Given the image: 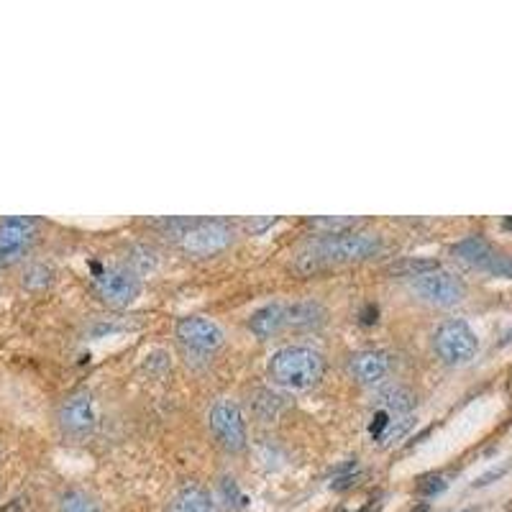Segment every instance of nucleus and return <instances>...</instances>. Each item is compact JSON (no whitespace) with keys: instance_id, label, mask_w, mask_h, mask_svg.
<instances>
[{"instance_id":"9","label":"nucleus","mask_w":512,"mask_h":512,"mask_svg":"<svg viewBox=\"0 0 512 512\" xmlns=\"http://www.w3.org/2000/svg\"><path fill=\"white\" fill-rule=\"evenodd\" d=\"M175 336L187 351L200 356H213L226 344L223 328L205 315H182L175 323Z\"/></svg>"},{"instance_id":"14","label":"nucleus","mask_w":512,"mask_h":512,"mask_svg":"<svg viewBox=\"0 0 512 512\" xmlns=\"http://www.w3.org/2000/svg\"><path fill=\"white\" fill-rule=\"evenodd\" d=\"M287 328V305L282 303H269L262 305L259 310L249 315V331L254 333L259 341L277 336L280 331Z\"/></svg>"},{"instance_id":"2","label":"nucleus","mask_w":512,"mask_h":512,"mask_svg":"<svg viewBox=\"0 0 512 512\" xmlns=\"http://www.w3.org/2000/svg\"><path fill=\"white\" fill-rule=\"evenodd\" d=\"M382 246V239L372 233H328L310 249L308 259H313V264H356L377 256Z\"/></svg>"},{"instance_id":"24","label":"nucleus","mask_w":512,"mask_h":512,"mask_svg":"<svg viewBox=\"0 0 512 512\" xmlns=\"http://www.w3.org/2000/svg\"><path fill=\"white\" fill-rule=\"evenodd\" d=\"M510 472V464H500V466H492L489 472H484L482 477H477V482H474V489L477 487H487V484L497 482V479H502L505 474Z\"/></svg>"},{"instance_id":"25","label":"nucleus","mask_w":512,"mask_h":512,"mask_svg":"<svg viewBox=\"0 0 512 512\" xmlns=\"http://www.w3.org/2000/svg\"><path fill=\"white\" fill-rule=\"evenodd\" d=\"M459 512H479V510H474V507H466V510H459Z\"/></svg>"},{"instance_id":"18","label":"nucleus","mask_w":512,"mask_h":512,"mask_svg":"<svg viewBox=\"0 0 512 512\" xmlns=\"http://www.w3.org/2000/svg\"><path fill=\"white\" fill-rule=\"evenodd\" d=\"M413 425H415V415H395V418L390 420V425H387V431L379 436L377 446H382V448L392 446V443H397L400 438L408 436Z\"/></svg>"},{"instance_id":"20","label":"nucleus","mask_w":512,"mask_h":512,"mask_svg":"<svg viewBox=\"0 0 512 512\" xmlns=\"http://www.w3.org/2000/svg\"><path fill=\"white\" fill-rule=\"evenodd\" d=\"M52 277V267H47V264H34V267L26 269L24 285L31 287V290H41V287H47L52 282Z\"/></svg>"},{"instance_id":"23","label":"nucleus","mask_w":512,"mask_h":512,"mask_svg":"<svg viewBox=\"0 0 512 512\" xmlns=\"http://www.w3.org/2000/svg\"><path fill=\"white\" fill-rule=\"evenodd\" d=\"M313 223L315 228H326V231H333V233H344V228H349L351 223H356V221H351V218H318V221H310Z\"/></svg>"},{"instance_id":"13","label":"nucleus","mask_w":512,"mask_h":512,"mask_svg":"<svg viewBox=\"0 0 512 512\" xmlns=\"http://www.w3.org/2000/svg\"><path fill=\"white\" fill-rule=\"evenodd\" d=\"M167 512H221V507L203 484L187 482L169 497Z\"/></svg>"},{"instance_id":"5","label":"nucleus","mask_w":512,"mask_h":512,"mask_svg":"<svg viewBox=\"0 0 512 512\" xmlns=\"http://www.w3.org/2000/svg\"><path fill=\"white\" fill-rule=\"evenodd\" d=\"M208 428L218 446L228 451V454H241L249 446V428H246L244 410L239 408L236 400L221 397L208 410Z\"/></svg>"},{"instance_id":"12","label":"nucleus","mask_w":512,"mask_h":512,"mask_svg":"<svg viewBox=\"0 0 512 512\" xmlns=\"http://www.w3.org/2000/svg\"><path fill=\"white\" fill-rule=\"evenodd\" d=\"M392 372V356L384 349L356 351L349 359V374L364 387H377Z\"/></svg>"},{"instance_id":"22","label":"nucleus","mask_w":512,"mask_h":512,"mask_svg":"<svg viewBox=\"0 0 512 512\" xmlns=\"http://www.w3.org/2000/svg\"><path fill=\"white\" fill-rule=\"evenodd\" d=\"M221 495L223 500H231L228 505L233 507V510H241V507H246V495L239 489V484L233 482V479H223L221 482Z\"/></svg>"},{"instance_id":"11","label":"nucleus","mask_w":512,"mask_h":512,"mask_svg":"<svg viewBox=\"0 0 512 512\" xmlns=\"http://www.w3.org/2000/svg\"><path fill=\"white\" fill-rule=\"evenodd\" d=\"M454 256L469 264V267L484 269V272L495 274V277H512V259L497 254L492 244L484 241L482 236H469V239L459 241L454 246Z\"/></svg>"},{"instance_id":"17","label":"nucleus","mask_w":512,"mask_h":512,"mask_svg":"<svg viewBox=\"0 0 512 512\" xmlns=\"http://www.w3.org/2000/svg\"><path fill=\"white\" fill-rule=\"evenodd\" d=\"M57 512H103L100 502L90 495L88 489L70 487L64 489L57 500Z\"/></svg>"},{"instance_id":"21","label":"nucleus","mask_w":512,"mask_h":512,"mask_svg":"<svg viewBox=\"0 0 512 512\" xmlns=\"http://www.w3.org/2000/svg\"><path fill=\"white\" fill-rule=\"evenodd\" d=\"M446 479H443V474H425L423 479L418 482V495L420 497H436L441 495L443 489H446Z\"/></svg>"},{"instance_id":"19","label":"nucleus","mask_w":512,"mask_h":512,"mask_svg":"<svg viewBox=\"0 0 512 512\" xmlns=\"http://www.w3.org/2000/svg\"><path fill=\"white\" fill-rule=\"evenodd\" d=\"M433 269H441V264H438L436 259H402V262L392 264L390 272L415 280V277H420V274L425 272H433Z\"/></svg>"},{"instance_id":"15","label":"nucleus","mask_w":512,"mask_h":512,"mask_svg":"<svg viewBox=\"0 0 512 512\" xmlns=\"http://www.w3.org/2000/svg\"><path fill=\"white\" fill-rule=\"evenodd\" d=\"M374 408L390 415H413V410L418 408V397L408 387L395 384V387H384L374 395Z\"/></svg>"},{"instance_id":"8","label":"nucleus","mask_w":512,"mask_h":512,"mask_svg":"<svg viewBox=\"0 0 512 512\" xmlns=\"http://www.w3.org/2000/svg\"><path fill=\"white\" fill-rule=\"evenodd\" d=\"M39 236V223L26 216L0 218V267H13L24 262L34 249Z\"/></svg>"},{"instance_id":"3","label":"nucleus","mask_w":512,"mask_h":512,"mask_svg":"<svg viewBox=\"0 0 512 512\" xmlns=\"http://www.w3.org/2000/svg\"><path fill=\"white\" fill-rule=\"evenodd\" d=\"M54 423L64 441L82 443L88 441L98 428V410H95L93 392L75 390L57 405Z\"/></svg>"},{"instance_id":"6","label":"nucleus","mask_w":512,"mask_h":512,"mask_svg":"<svg viewBox=\"0 0 512 512\" xmlns=\"http://www.w3.org/2000/svg\"><path fill=\"white\" fill-rule=\"evenodd\" d=\"M93 290L103 303L113 308H126L136 303L141 295V280L126 267H108V264H93Z\"/></svg>"},{"instance_id":"1","label":"nucleus","mask_w":512,"mask_h":512,"mask_svg":"<svg viewBox=\"0 0 512 512\" xmlns=\"http://www.w3.org/2000/svg\"><path fill=\"white\" fill-rule=\"evenodd\" d=\"M267 374L277 387L290 392L313 390L326 374V356L313 346H282L269 356Z\"/></svg>"},{"instance_id":"4","label":"nucleus","mask_w":512,"mask_h":512,"mask_svg":"<svg viewBox=\"0 0 512 512\" xmlns=\"http://www.w3.org/2000/svg\"><path fill=\"white\" fill-rule=\"evenodd\" d=\"M433 351L446 367H464L479 354V338L464 318H448L433 331Z\"/></svg>"},{"instance_id":"7","label":"nucleus","mask_w":512,"mask_h":512,"mask_svg":"<svg viewBox=\"0 0 512 512\" xmlns=\"http://www.w3.org/2000/svg\"><path fill=\"white\" fill-rule=\"evenodd\" d=\"M410 290L415 292L418 300L433 305V308H454V305L464 303L466 285L461 277L446 269H433L410 282Z\"/></svg>"},{"instance_id":"16","label":"nucleus","mask_w":512,"mask_h":512,"mask_svg":"<svg viewBox=\"0 0 512 512\" xmlns=\"http://www.w3.org/2000/svg\"><path fill=\"white\" fill-rule=\"evenodd\" d=\"M326 323V308L315 300H303V303L287 305V328H300L310 331Z\"/></svg>"},{"instance_id":"26","label":"nucleus","mask_w":512,"mask_h":512,"mask_svg":"<svg viewBox=\"0 0 512 512\" xmlns=\"http://www.w3.org/2000/svg\"><path fill=\"white\" fill-rule=\"evenodd\" d=\"M418 512H425V505H423V507H420V510H418Z\"/></svg>"},{"instance_id":"10","label":"nucleus","mask_w":512,"mask_h":512,"mask_svg":"<svg viewBox=\"0 0 512 512\" xmlns=\"http://www.w3.org/2000/svg\"><path fill=\"white\" fill-rule=\"evenodd\" d=\"M233 244V231L221 221H190L180 233V246L185 254L208 259Z\"/></svg>"}]
</instances>
